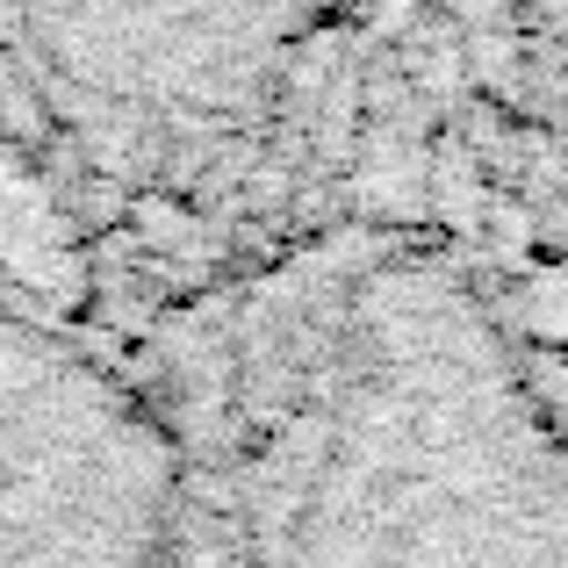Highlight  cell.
I'll use <instances>...</instances> for the list:
<instances>
[{"mask_svg":"<svg viewBox=\"0 0 568 568\" xmlns=\"http://www.w3.org/2000/svg\"><path fill=\"white\" fill-rule=\"evenodd\" d=\"M194 568H568V382L460 237L260 260L166 382Z\"/></svg>","mask_w":568,"mask_h":568,"instance_id":"obj_1","label":"cell"},{"mask_svg":"<svg viewBox=\"0 0 568 568\" xmlns=\"http://www.w3.org/2000/svg\"><path fill=\"white\" fill-rule=\"evenodd\" d=\"M504 43V87H518V138L568 209V0H475Z\"/></svg>","mask_w":568,"mask_h":568,"instance_id":"obj_4","label":"cell"},{"mask_svg":"<svg viewBox=\"0 0 568 568\" xmlns=\"http://www.w3.org/2000/svg\"><path fill=\"white\" fill-rule=\"evenodd\" d=\"M0 568H194L166 388L0 288Z\"/></svg>","mask_w":568,"mask_h":568,"instance_id":"obj_3","label":"cell"},{"mask_svg":"<svg viewBox=\"0 0 568 568\" xmlns=\"http://www.w3.org/2000/svg\"><path fill=\"white\" fill-rule=\"evenodd\" d=\"M361 14L367 0H0L37 109L115 181L237 166Z\"/></svg>","mask_w":568,"mask_h":568,"instance_id":"obj_2","label":"cell"}]
</instances>
